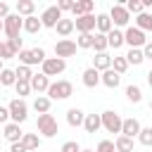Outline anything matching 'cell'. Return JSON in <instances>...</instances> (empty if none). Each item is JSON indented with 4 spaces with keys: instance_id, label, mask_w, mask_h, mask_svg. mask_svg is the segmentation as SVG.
<instances>
[{
    "instance_id": "52",
    "label": "cell",
    "mask_w": 152,
    "mask_h": 152,
    "mask_svg": "<svg viewBox=\"0 0 152 152\" xmlns=\"http://www.w3.org/2000/svg\"><path fill=\"white\" fill-rule=\"evenodd\" d=\"M150 109H152V102H150Z\"/></svg>"
},
{
    "instance_id": "45",
    "label": "cell",
    "mask_w": 152,
    "mask_h": 152,
    "mask_svg": "<svg viewBox=\"0 0 152 152\" xmlns=\"http://www.w3.org/2000/svg\"><path fill=\"white\" fill-rule=\"evenodd\" d=\"M10 152H28V150H26V147L21 145V140H19V142H12V145H10Z\"/></svg>"
},
{
    "instance_id": "5",
    "label": "cell",
    "mask_w": 152,
    "mask_h": 152,
    "mask_svg": "<svg viewBox=\"0 0 152 152\" xmlns=\"http://www.w3.org/2000/svg\"><path fill=\"white\" fill-rule=\"evenodd\" d=\"M100 121H102V128H104L107 133H121V124H124V119H121L114 109L102 112V114H100Z\"/></svg>"
},
{
    "instance_id": "28",
    "label": "cell",
    "mask_w": 152,
    "mask_h": 152,
    "mask_svg": "<svg viewBox=\"0 0 152 152\" xmlns=\"http://www.w3.org/2000/svg\"><path fill=\"white\" fill-rule=\"evenodd\" d=\"M124 57H126V62H128V64H133V66H138V64H142V62H145V55H142V50H140V48H131Z\"/></svg>"
},
{
    "instance_id": "43",
    "label": "cell",
    "mask_w": 152,
    "mask_h": 152,
    "mask_svg": "<svg viewBox=\"0 0 152 152\" xmlns=\"http://www.w3.org/2000/svg\"><path fill=\"white\" fill-rule=\"evenodd\" d=\"M71 5H74L71 0H59V2H57V10L64 14V12H71Z\"/></svg>"
},
{
    "instance_id": "8",
    "label": "cell",
    "mask_w": 152,
    "mask_h": 152,
    "mask_svg": "<svg viewBox=\"0 0 152 152\" xmlns=\"http://www.w3.org/2000/svg\"><path fill=\"white\" fill-rule=\"evenodd\" d=\"M64 69H66V59H59V57H45V62L40 64V74H45L48 78L62 74Z\"/></svg>"
},
{
    "instance_id": "35",
    "label": "cell",
    "mask_w": 152,
    "mask_h": 152,
    "mask_svg": "<svg viewBox=\"0 0 152 152\" xmlns=\"http://www.w3.org/2000/svg\"><path fill=\"white\" fill-rule=\"evenodd\" d=\"M0 83H2L5 88H10V86H14V83H17V76H14V69H2V71H0Z\"/></svg>"
},
{
    "instance_id": "30",
    "label": "cell",
    "mask_w": 152,
    "mask_h": 152,
    "mask_svg": "<svg viewBox=\"0 0 152 152\" xmlns=\"http://www.w3.org/2000/svg\"><path fill=\"white\" fill-rule=\"evenodd\" d=\"M114 150L116 152H133V140L126 135H116L114 138Z\"/></svg>"
},
{
    "instance_id": "26",
    "label": "cell",
    "mask_w": 152,
    "mask_h": 152,
    "mask_svg": "<svg viewBox=\"0 0 152 152\" xmlns=\"http://www.w3.org/2000/svg\"><path fill=\"white\" fill-rule=\"evenodd\" d=\"M135 28H140L142 33L145 31H152V14L150 12H140L135 17Z\"/></svg>"
},
{
    "instance_id": "51",
    "label": "cell",
    "mask_w": 152,
    "mask_h": 152,
    "mask_svg": "<svg viewBox=\"0 0 152 152\" xmlns=\"http://www.w3.org/2000/svg\"><path fill=\"white\" fill-rule=\"evenodd\" d=\"M2 69H5V66H2V59H0V71H2Z\"/></svg>"
},
{
    "instance_id": "38",
    "label": "cell",
    "mask_w": 152,
    "mask_h": 152,
    "mask_svg": "<svg viewBox=\"0 0 152 152\" xmlns=\"http://www.w3.org/2000/svg\"><path fill=\"white\" fill-rule=\"evenodd\" d=\"M138 140H140V145H145V147H152V126H147V128H140V133H138Z\"/></svg>"
},
{
    "instance_id": "1",
    "label": "cell",
    "mask_w": 152,
    "mask_h": 152,
    "mask_svg": "<svg viewBox=\"0 0 152 152\" xmlns=\"http://www.w3.org/2000/svg\"><path fill=\"white\" fill-rule=\"evenodd\" d=\"M36 128L38 133H43L45 138H55L59 133V126H57V119L48 112V114H38V121H36Z\"/></svg>"
},
{
    "instance_id": "36",
    "label": "cell",
    "mask_w": 152,
    "mask_h": 152,
    "mask_svg": "<svg viewBox=\"0 0 152 152\" xmlns=\"http://www.w3.org/2000/svg\"><path fill=\"white\" fill-rule=\"evenodd\" d=\"M76 48H78V50H88V48H93V33H78V38H76Z\"/></svg>"
},
{
    "instance_id": "13",
    "label": "cell",
    "mask_w": 152,
    "mask_h": 152,
    "mask_svg": "<svg viewBox=\"0 0 152 152\" xmlns=\"http://www.w3.org/2000/svg\"><path fill=\"white\" fill-rule=\"evenodd\" d=\"M140 128H142V126H140V121L131 116V119H124V124H121V133H119V135H126V138H131V140H133V138H138Z\"/></svg>"
},
{
    "instance_id": "53",
    "label": "cell",
    "mask_w": 152,
    "mask_h": 152,
    "mask_svg": "<svg viewBox=\"0 0 152 152\" xmlns=\"http://www.w3.org/2000/svg\"><path fill=\"white\" fill-rule=\"evenodd\" d=\"M0 48H2V40H0Z\"/></svg>"
},
{
    "instance_id": "34",
    "label": "cell",
    "mask_w": 152,
    "mask_h": 152,
    "mask_svg": "<svg viewBox=\"0 0 152 152\" xmlns=\"http://www.w3.org/2000/svg\"><path fill=\"white\" fill-rule=\"evenodd\" d=\"M112 69L121 76V74H126V69H128V62H126V57L124 55H119V57H112Z\"/></svg>"
},
{
    "instance_id": "3",
    "label": "cell",
    "mask_w": 152,
    "mask_h": 152,
    "mask_svg": "<svg viewBox=\"0 0 152 152\" xmlns=\"http://www.w3.org/2000/svg\"><path fill=\"white\" fill-rule=\"evenodd\" d=\"M74 95V86L69 83V81H55V83H50V88H48V97L50 100H66V97H71Z\"/></svg>"
},
{
    "instance_id": "9",
    "label": "cell",
    "mask_w": 152,
    "mask_h": 152,
    "mask_svg": "<svg viewBox=\"0 0 152 152\" xmlns=\"http://www.w3.org/2000/svg\"><path fill=\"white\" fill-rule=\"evenodd\" d=\"M109 19H112V26H114V28H121V26H128L131 14H128L126 7L119 2V5H112V10H109Z\"/></svg>"
},
{
    "instance_id": "27",
    "label": "cell",
    "mask_w": 152,
    "mask_h": 152,
    "mask_svg": "<svg viewBox=\"0 0 152 152\" xmlns=\"http://www.w3.org/2000/svg\"><path fill=\"white\" fill-rule=\"evenodd\" d=\"M21 28H24L26 33H38V31L43 28V24H40V17H36V14H33V17H26Z\"/></svg>"
},
{
    "instance_id": "19",
    "label": "cell",
    "mask_w": 152,
    "mask_h": 152,
    "mask_svg": "<svg viewBox=\"0 0 152 152\" xmlns=\"http://www.w3.org/2000/svg\"><path fill=\"white\" fill-rule=\"evenodd\" d=\"M33 12H36V2H33V0H17V14H19L21 19L33 17Z\"/></svg>"
},
{
    "instance_id": "16",
    "label": "cell",
    "mask_w": 152,
    "mask_h": 152,
    "mask_svg": "<svg viewBox=\"0 0 152 152\" xmlns=\"http://www.w3.org/2000/svg\"><path fill=\"white\" fill-rule=\"evenodd\" d=\"M28 83H31V90H36L38 95L40 93H48V88H50V78L45 74H33Z\"/></svg>"
},
{
    "instance_id": "2",
    "label": "cell",
    "mask_w": 152,
    "mask_h": 152,
    "mask_svg": "<svg viewBox=\"0 0 152 152\" xmlns=\"http://www.w3.org/2000/svg\"><path fill=\"white\" fill-rule=\"evenodd\" d=\"M7 109H10V119H12V124H24L26 119H28V104L24 102V100H19V97H14L10 104H7Z\"/></svg>"
},
{
    "instance_id": "12",
    "label": "cell",
    "mask_w": 152,
    "mask_h": 152,
    "mask_svg": "<svg viewBox=\"0 0 152 152\" xmlns=\"http://www.w3.org/2000/svg\"><path fill=\"white\" fill-rule=\"evenodd\" d=\"M74 28L78 33H93L95 31V14H83V17L74 19Z\"/></svg>"
},
{
    "instance_id": "32",
    "label": "cell",
    "mask_w": 152,
    "mask_h": 152,
    "mask_svg": "<svg viewBox=\"0 0 152 152\" xmlns=\"http://www.w3.org/2000/svg\"><path fill=\"white\" fill-rule=\"evenodd\" d=\"M126 97H128V102H133V104H138V102L142 100V90H140V86H135V83H131V86H126Z\"/></svg>"
},
{
    "instance_id": "20",
    "label": "cell",
    "mask_w": 152,
    "mask_h": 152,
    "mask_svg": "<svg viewBox=\"0 0 152 152\" xmlns=\"http://www.w3.org/2000/svg\"><path fill=\"white\" fill-rule=\"evenodd\" d=\"M83 119H86V114H83L78 107H71V109L66 112V124H69L71 128H78V126H83Z\"/></svg>"
},
{
    "instance_id": "21",
    "label": "cell",
    "mask_w": 152,
    "mask_h": 152,
    "mask_svg": "<svg viewBox=\"0 0 152 152\" xmlns=\"http://www.w3.org/2000/svg\"><path fill=\"white\" fill-rule=\"evenodd\" d=\"M83 128H86V133H97V131L102 128L100 114H86V119H83Z\"/></svg>"
},
{
    "instance_id": "49",
    "label": "cell",
    "mask_w": 152,
    "mask_h": 152,
    "mask_svg": "<svg viewBox=\"0 0 152 152\" xmlns=\"http://www.w3.org/2000/svg\"><path fill=\"white\" fill-rule=\"evenodd\" d=\"M2 31H5V26H2V19H0V33H2Z\"/></svg>"
},
{
    "instance_id": "14",
    "label": "cell",
    "mask_w": 152,
    "mask_h": 152,
    "mask_svg": "<svg viewBox=\"0 0 152 152\" xmlns=\"http://www.w3.org/2000/svg\"><path fill=\"white\" fill-rule=\"evenodd\" d=\"M2 135H5V140L12 145V142H19L21 140V135H24V131H21V126L19 124H5V128H2Z\"/></svg>"
},
{
    "instance_id": "46",
    "label": "cell",
    "mask_w": 152,
    "mask_h": 152,
    "mask_svg": "<svg viewBox=\"0 0 152 152\" xmlns=\"http://www.w3.org/2000/svg\"><path fill=\"white\" fill-rule=\"evenodd\" d=\"M142 55H145V59H152V40H147V43H145Z\"/></svg>"
},
{
    "instance_id": "40",
    "label": "cell",
    "mask_w": 152,
    "mask_h": 152,
    "mask_svg": "<svg viewBox=\"0 0 152 152\" xmlns=\"http://www.w3.org/2000/svg\"><path fill=\"white\" fill-rule=\"evenodd\" d=\"M124 7H126V12H128V14H135V17H138L140 12H145V10H142V2H140V0H128V2L124 5Z\"/></svg>"
},
{
    "instance_id": "4",
    "label": "cell",
    "mask_w": 152,
    "mask_h": 152,
    "mask_svg": "<svg viewBox=\"0 0 152 152\" xmlns=\"http://www.w3.org/2000/svg\"><path fill=\"white\" fill-rule=\"evenodd\" d=\"M2 26H5V36H7V40H12V38H19V31H21V26H24V19L14 12V14H7L5 19H2Z\"/></svg>"
},
{
    "instance_id": "31",
    "label": "cell",
    "mask_w": 152,
    "mask_h": 152,
    "mask_svg": "<svg viewBox=\"0 0 152 152\" xmlns=\"http://www.w3.org/2000/svg\"><path fill=\"white\" fill-rule=\"evenodd\" d=\"M55 28H57V33H59L62 38H66V36L74 31V19H64V17H62V19L57 21V26H55Z\"/></svg>"
},
{
    "instance_id": "7",
    "label": "cell",
    "mask_w": 152,
    "mask_h": 152,
    "mask_svg": "<svg viewBox=\"0 0 152 152\" xmlns=\"http://www.w3.org/2000/svg\"><path fill=\"white\" fill-rule=\"evenodd\" d=\"M145 43H147V38H145V33L140 31V28H135V26H128L126 31H124V45H128V48H145Z\"/></svg>"
},
{
    "instance_id": "44",
    "label": "cell",
    "mask_w": 152,
    "mask_h": 152,
    "mask_svg": "<svg viewBox=\"0 0 152 152\" xmlns=\"http://www.w3.org/2000/svg\"><path fill=\"white\" fill-rule=\"evenodd\" d=\"M0 124H10V109L0 104Z\"/></svg>"
},
{
    "instance_id": "41",
    "label": "cell",
    "mask_w": 152,
    "mask_h": 152,
    "mask_svg": "<svg viewBox=\"0 0 152 152\" xmlns=\"http://www.w3.org/2000/svg\"><path fill=\"white\" fill-rule=\"evenodd\" d=\"M95 152H116L114 150V140H100L97 147H95Z\"/></svg>"
},
{
    "instance_id": "6",
    "label": "cell",
    "mask_w": 152,
    "mask_h": 152,
    "mask_svg": "<svg viewBox=\"0 0 152 152\" xmlns=\"http://www.w3.org/2000/svg\"><path fill=\"white\" fill-rule=\"evenodd\" d=\"M17 57H19V62H21L24 66L43 64V62H45V50H43V48H31V50H21Z\"/></svg>"
},
{
    "instance_id": "42",
    "label": "cell",
    "mask_w": 152,
    "mask_h": 152,
    "mask_svg": "<svg viewBox=\"0 0 152 152\" xmlns=\"http://www.w3.org/2000/svg\"><path fill=\"white\" fill-rule=\"evenodd\" d=\"M62 152H81V145H78L76 140H66V142L62 145Z\"/></svg>"
},
{
    "instance_id": "15",
    "label": "cell",
    "mask_w": 152,
    "mask_h": 152,
    "mask_svg": "<svg viewBox=\"0 0 152 152\" xmlns=\"http://www.w3.org/2000/svg\"><path fill=\"white\" fill-rule=\"evenodd\" d=\"M93 7H95L93 0H76V2L71 5V14L78 19V17H83V14H93Z\"/></svg>"
},
{
    "instance_id": "17",
    "label": "cell",
    "mask_w": 152,
    "mask_h": 152,
    "mask_svg": "<svg viewBox=\"0 0 152 152\" xmlns=\"http://www.w3.org/2000/svg\"><path fill=\"white\" fill-rule=\"evenodd\" d=\"M93 69L95 71H107V69H112V57L107 55V52H95V57H93Z\"/></svg>"
},
{
    "instance_id": "33",
    "label": "cell",
    "mask_w": 152,
    "mask_h": 152,
    "mask_svg": "<svg viewBox=\"0 0 152 152\" xmlns=\"http://www.w3.org/2000/svg\"><path fill=\"white\" fill-rule=\"evenodd\" d=\"M107 48H109V45H107V36H104V33H95V36H93V50H95V52H104Z\"/></svg>"
},
{
    "instance_id": "11",
    "label": "cell",
    "mask_w": 152,
    "mask_h": 152,
    "mask_svg": "<svg viewBox=\"0 0 152 152\" xmlns=\"http://www.w3.org/2000/svg\"><path fill=\"white\" fill-rule=\"evenodd\" d=\"M62 17H64V14L57 10V5H52V7H48V10L40 14V24H43L45 28H55V26H57V21H59Z\"/></svg>"
},
{
    "instance_id": "37",
    "label": "cell",
    "mask_w": 152,
    "mask_h": 152,
    "mask_svg": "<svg viewBox=\"0 0 152 152\" xmlns=\"http://www.w3.org/2000/svg\"><path fill=\"white\" fill-rule=\"evenodd\" d=\"M14 76H17V81H31L33 71H31V66H24V64H19V66L14 69Z\"/></svg>"
},
{
    "instance_id": "25",
    "label": "cell",
    "mask_w": 152,
    "mask_h": 152,
    "mask_svg": "<svg viewBox=\"0 0 152 152\" xmlns=\"http://www.w3.org/2000/svg\"><path fill=\"white\" fill-rule=\"evenodd\" d=\"M50 104H52V100L48 95H36V100H33V109L38 114H48L50 112Z\"/></svg>"
},
{
    "instance_id": "50",
    "label": "cell",
    "mask_w": 152,
    "mask_h": 152,
    "mask_svg": "<svg viewBox=\"0 0 152 152\" xmlns=\"http://www.w3.org/2000/svg\"><path fill=\"white\" fill-rule=\"evenodd\" d=\"M81 152H95V150H81Z\"/></svg>"
},
{
    "instance_id": "18",
    "label": "cell",
    "mask_w": 152,
    "mask_h": 152,
    "mask_svg": "<svg viewBox=\"0 0 152 152\" xmlns=\"http://www.w3.org/2000/svg\"><path fill=\"white\" fill-rule=\"evenodd\" d=\"M100 83H102V86H107V88H119L121 76H119L114 69H107V71H102V74H100Z\"/></svg>"
},
{
    "instance_id": "39",
    "label": "cell",
    "mask_w": 152,
    "mask_h": 152,
    "mask_svg": "<svg viewBox=\"0 0 152 152\" xmlns=\"http://www.w3.org/2000/svg\"><path fill=\"white\" fill-rule=\"evenodd\" d=\"M14 90H17L19 100H24V97L31 93V83H28V81H17V83H14Z\"/></svg>"
},
{
    "instance_id": "23",
    "label": "cell",
    "mask_w": 152,
    "mask_h": 152,
    "mask_svg": "<svg viewBox=\"0 0 152 152\" xmlns=\"http://www.w3.org/2000/svg\"><path fill=\"white\" fill-rule=\"evenodd\" d=\"M95 28H97V33H109L114 26H112V19H109V14H97L95 17Z\"/></svg>"
},
{
    "instance_id": "24",
    "label": "cell",
    "mask_w": 152,
    "mask_h": 152,
    "mask_svg": "<svg viewBox=\"0 0 152 152\" xmlns=\"http://www.w3.org/2000/svg\"><path fill=\"white\" fill-rule=\"evenodd\" d=\"M107 45L114 48V50L121 48V45H124V31H121V28H112V31L107 33Z\"/></svg>"
},
{
    "instance_id": "29",
    "label": "cell",
    "mask_w": 152,
    "mask_h": 152,
    "mask_svg": "<svg viewBox=\"0 0 152 152\" xmlns=\"http://www.w3.org/2000/svg\"><path fill=\"white\" fill-rule=\"evenodd\" d=\"M21 145L31 152V150H38L40 147V138H38V133H24L21 135Z\"/></svg>"
},
{
    "instance_id": "22",
    "label": "cell",
    "mask_w": 152,
    "mask_h": 152,
    "mask_svg": "<svg viewBox=\"0 0 152 152\" xmlns=\"http://www.w3.org/2000/svg\"><path fill=\"white\" fill-rule=\"evenodd\" d=\"M81 76H83V86H86V88H95V86H100V71H95L93 66H88Z\"/></svg>"
},
{
    "instance_id": "47",
    "label": "cell",
    "mask_w": 152,
    "mask_h": 152,
    "mask_svg": "<svg viewBox=\"0 0 152 152\" xmlns=\"http://www.w3.org/2000/svg\"><path fill=\"white\" fill-rule=\"evenodd\" d=\"M7 14H10V5L7 2H0V19H5Z\"/></svg>"
},
{
    "instance_id": "10",
    "label": "cell",
    "mask_w": 152,
    "mask_h": 152,
    "mask_svg": "<svg viewBox=\"0 0 152 152\" xmlns=\"http://www.w3.org/2000/svg\"><path fill=\"white\" fill-rule=\"evenodd\" d=\"M76 43L74 40H69V38H62V40H57L55 43V57H59V59H66V57H74L76 55Z\"/></svg>"
},
{
    "instance_id": "48",
    "label": "cell",
    "mask_w": 152,
    "mask_h": 152,
    "mask_svg": "<svg viewBox=\"0 0 152 152\" xmlns=\"http://www.w3.org/2000/svg\"><path fill=\"white\" fill-rule=\"evenodd\" d=\"M147 86H150V88H152V69H150V71H147Z\"/></svg>"
}]
</instances>
